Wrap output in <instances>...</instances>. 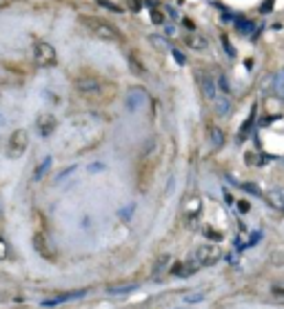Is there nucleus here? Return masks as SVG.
<instances>
[{
  "label": "nucleus",
  "instance_id": "17",
  "mask_svg": "<svg viewBox=\"0 0 284 309\" xmlns=\"http://www.w3.org/2000/svg\"><path fill=\"white\" fill-rule=\"evenodd\" d=\"M253 116H255V105H253V109H251V116L246 118V120H244V125H242V129H240V136H238L240 140H244V136L249 134V127H251V120H253Z\"/></svg>",
  "mask_w": 284,
  "mask_h": 309
},
{
  "label": "nucleus",
  "instance_id": "28",
  "mask_svg": "<svg viewBox=\"0 0 284 309\" xmlns=\"http://www.w3.org/2000/svg\"><path fill=\"white\" fill-rule=\"evenodd\" d=\"M174 58H175V63H178V65L187 63V60H184V56H182V51H178V49H174Z\"/></svg>",
  "mask_w": 284,
  "mask_h": 309
},
{
  "label": "nucleus",
  "instance_id": "6",
  "mask_svg": "<svg viewBox=\"0 0 284 309\" xmlns=\"http://www.w3.org/2000/svg\"><path fill=\"white\" fill-rule=\"evenodd\" d=\"M200 89H202V96L207 100H216L218 98V87H216V78L207 71H200Z\"/></svg>",
  "mask_w": 284,
  "mask_h": 309
},
{
  "label": "nucleus",
  "instance_id": "7",
  "mask_svg": "<svg viewBox=\"0 0 284 309\" xmlns=\"http://www.w3.org/2000/svg\"><path fill=\"white\" fill-rule=\"evenodd\" d=\"M56 125H58V120H56L53 114H40L36 118V129H38L40 136H51L56 131Z\"/></svg>",
  "mask_w": 284,
  "mask_h": 309
},
{
  "label": "nucleus",
  "instance_id": "36",
  "mask_svg": "<svg viewBox=\"0 0 284 309\" xmlns=\"http://www.w3.org/2000/svg\"><path fill=\"white\" fill-rule=\"evenodd\" d=\"M0 125H2V116H0Z\"/></svg>",
  "mask_w": 284,
  "mask_h": 309
},
{
  "label": "nucleus",
  "instance_id": "26",
  "mask_svg": "<svg viewBox=\"0 0 284 309\" xmlns=\"http://www.w3.org/2000/svg\"><path fill=\"white\" fill-rule=\"evenodd\" d=\"M242 189H246V191H251L253 196H262V191L258 187H253V183H246V185H242Z\"/></svg>",
  "mask_w": 284,
  "mask_h": 309
},
{
  "label": "nucleus",
  "instance_id": "5",
  "mask_svg": "<svg viewBox=\"0 0 284 309\" xmlns=\"http://www.w3.org/2000/svg\"><path fill=\"white\" fill-rule=\"evenodd\" d=\"M145 100H147V92L142 87H133V89H129V94H127V100H125V107L129 111H138L140 107L145 105Z\"/></svg>",
  "mask_w": 284,
  "mask_h": 309
},
{
  "label": "nucleus",
  "instance_id": "2",
  "mask_svg": "<svg viewBox=\"0 0 284 309\" xmlns=\"http://www.w3.org/2000/svg\"><path fill=\"white\" fill-rule=\"evenodd\" d=\"M27 147H29V134L24 129H16L11 131L9 140H7V156L9 158H20V156L27 151Z\"/></svg>",
  "mask_w": 284,
  "mask_h": 309
},
{
  "label": "nucleus",
  "instance_id": "21",
  "mask_svg": "<svg viewBox=\"0 0 284 309\" xmlns=\"http://www.w3.org/2000/svg\"><path fill=\"white\" fill-rule=\"evenodd\" d=\"M238 31H240V34H251V31H253V23H251V20H240Z\"/></svg>",
  "mask_w": 284,
  "mask_h": 309
},
{
  "label": "nucleus",
  "instance_id": "27",
  "mask_svg": "<svg viewBox=\"0 0 284 309\" xmlns=\"http://www.w3.org/2000/svg\"><path fill=\"white\" fill-rule=\"evenodd\" d=\"M129 65H131V69H133V71H135V73H142V71H145V67H140V65H138V60H135V58H133V56H131Z\"/></svg>",
  "mask_w": 284,
  "mask_h": 309
},
{
  "label": "nucleus",
  "instance_id": "10",
  "mask_svg": "<svg viewBox=\"0 0 284 309\" xmlns=\"http://www.w3.org/2000/svg\"><path fill=\"white\" fill-rule=\"evenodd\" d=\"M76 87L80 89L82 94H96L98 89H100V82H98L96 78H80V80L76 82Z\"/></svg>",
  "mask_w": 284,
  "mask_h": 309
},
{
  "label": "nucleus",
  "instance_id": "20",
  "mask_svg": "<svg viewBox=\"0 0 284 309\" xmlns=\"http://www.w3.org/2000/svg\"><path fill=\"white\" fill-rule=\"evenodd\" d=\"M273 87H275V94H278L280 98H284V76H282V73H280V76L275 78Z\"/></svg>",
  "mask_w": 284,
  "mask_h": 309
},
{
  "label": "nucleus",
  "instance_id": "11",
  "mask_svg": "<svg viewBox=\"0 0 284 309\" xmlns=\"http://www.w3.org/2000/svg\"><path fill=\"white\" fill-rule=\"evenodd\" d=\"M187 45L191 49H196V51H204L209 47V40L202 34H191V36H187Z\"/></svg>",
  "mask_w": 284,
  "mask_h": 309
},
{
  "label": "nucleus",
  "instance_id": "23",
  "mask_svg": "<svg viewBox=\"0 0 284 309\" xmlns=\"http://www.w3.org/2000/svg\"><path fill=\"white\" fill-rule=\"evenodd\" d=\"M151 43H153V47H160V49H167L169 45H167V40L162 38V36H151Z\"/></svg>",
  "mask_w": 284,
  "mask_h": 309
},
{
  "label": "nucleus",
  "instance_id": "12",
  "mask_svg": "<svg viewBox=\"0 0 284 309\" xmlns=\"http://www.w3.org/2000/svg\"><path fill=\"white\" fill-rule=\"evenodd\" d=\"M209 140H211L213 149H222L224 147V134L220 127H209Z\"/></svg>",
  "mask_w": 284,
  "mask_h": 309
},
{
  "label": "nucleus",
  "instance_id": "34",
  "mask_svg": "<svg viewBox=\"0 0 284 309\" xmlns=\"http://www.w3.org/2000/svg\"><path fill=\"white\" fill-rule=\"evenodd\" d=\"M238 207H240V212H249V209H251V205L246 203V200H240V205H238Z\"/></svg>",
  "mask_w": 284,
  "mask_h": 309
},
{
  "label": "nucleus",
  "instance_id": "25",
  "mask_svg": "<svg viewBox=\"0 0 284 309\" xmlns=\"http://www.w3.org/2000/svg\"><path fill=\"white\" fill-rule=\"evenodd\" d=\"M222 43H224V49H226V53H229V56H231V58H233V56H236V49L231 47V43H229V38H226L224 34H222Z\"/></svg>",
  "mask_w": 284,
  "mask_h": 309
},
{
  "label": "nucleus",
  "instance_id": "8",
  "mask_svg": "<svg viewBox=\"0 0 284 309\" xmlns=\"http://www.w3.org/2000/svg\"><path fill=\"white\" fill-rule=\"evenodd\" d=\"M197 269H200V267H197V262L193 261V258H189V261L178 262V265L171 267V274H174V276H180V278H189V276L196 274Z\"/></svg>",
  "mask_w": 284,
  "mask_h": 309
},
{
  "label": "nucleus",
  "instance_id": "3",
  "mask_svg": "<svg viewBox=\"0 0 284 309\" xmlns=\"http://www.w3.org/2000/svg\"><path fill=\"white\" fill-rule=\"evenodd\" d=\"M220 258H222V251L216 245H202V247H197L196 254H193V261L197 262V267H211Z\"/></svg>",
  "mask_w": 284,
  "mask_h": 309
},
{
  "label": "nucleus",
  "instance_id": "29",
  "mask_svg": "<svg viewBox=\"0 0 284 309\" xmlns=\"http://www.w3.org/2000/svg\"><path fill=\"white\" fill-rule=\"evenodd\" d=\"M105 169V165L102 163H93V165H89V171H91V174H96V171H102Z\"/></svg>",
  "mask_w": 284,
  "mask_h": 309
},
{
  "label": "nucleus",
  "instance_id": "19",
  "mask_svg": "<svg viewBox=\"0 0 284 309\" xmlns=\"http://www.w3.org/2000/svg\"><path fill=\"white\" fill-rule=\"evenodd\" d=\"M244 160L249 165H255V167H260L262 163H264V156H260V154H246L244 156Z\"/></svg>",
  "mask_w": 284,
  "mask_h": 309
},
{
  "label": "nucleus",
  "instance_id": "30",
  "mask_svg": "<svg viewBox=\"0 0 284 309\" xmlns=\"http://www.w3.org/2000/svg\"><path fill=\"white\" fill-rule=\"evenodd\" d=\"M207 236H211V240H222V234L213 232V229H207Z\"/></svg>",
  "mask_w": 284,
  "mask_h": 309
},
{
  "label": "nucleus",
  "instance_id": "31",
  "mask_svg": "<svg viewBox=\"0 0 284 309\" xmlns=\"http://www.w3.org/2000/svg\"><path fill=\"white\" fill-rule=\"evenodd\" d=\"M271 5H273V0H266L264 5H262V7H260V11H262V14H269V11H271V9H273V7H271Z\"/></svg>",
  "mask_w": 284,
  "mask_h": 309
},
{
  "label": "nucleus",
  "instance_id": "13",
  "mask_svg": "<svg viewBox=\"0 0 284 309\" xmlns=\"http://www.w3.org/2000/svg\"><path fill=\"white\" fill-rule=\"evenodd\" d=\"M85 291H73V294H65V296H56V298H47L43 300V305H58V303H67V300H73V298H82Z\"/></svg>",
  "mask_w": 284,
  "mask_h": 309
},
{
  "label": "nucleus",
  "instance_id": "4",
  "mask_svg": "<svg viewBox=\"0 0 284 309\" xmlns=\"http://www.w3.org/2000/svg\"><path fill=\"white\" fill-rule=\"evenodd\" d=\"M34 60L40 67H51L56 65V49L44 40H36L34 43Z\"/></svg>",
  "mask_w": 284,
  "mask_h": 309
},
{
  "label": "nucleus",
  "instance_id": "15",
  "mask_svg": "<svg viewBox=\"0 0 284 309\" xmlns=\"http://www.w3.org/2000/svg\"><path fill=\"white\" fill-rule=\"evenodd\" d=\"M213 105H216V109H218V114L220 116H226L229 114V109H231V100L226 96H218L216 100H213Z\"/></svg>",
  "mask_w": 284,
  "mask_h": 309
},
{
  "label": "nucleus",
  "instance_id": "35",
  "mask_svg": "<svg viewBox=\"0 0 284 309\" xmlns=\"http://www.w3.org/2000/svg\"><path fill=\"white\" fill-rule=\"evenodd\" d=\"M167 14L171 16V18H178V14H175V9H174L171 5H167Z\"/></svg>",
  "mask_w": 284,
  "mask_h": 309
},
{
  "label": "nucleus",
  "instance_id": "18",
  "mask_svg": "<svg viewBox=\"0 0 284 309\" xmlns=\"http://www.w3.org/2000/svg\"><path fill=\"white\" fill-rule=\"evenodd\" d=\"M9 254H11L9 242H7L5 238L0 236V261H7V258H9Z\"/></svg>",
  "mask_w": 284,
  "mask_h": 309
},
{
  "label": "nucleus",
  "instance_id": "24",
  "mask_svg": "<svg viewBox=\"0 0 284 309\" xmlns=\"http://www.w3.org/2000/svg\"><path fill=\"white\" fill-rule=\"evenodd\" d=\"M204 291H200V294H187L184 296V300H187V303H200V300H204Z\"/></svg>",
  "mask_w": 284,
  "mask_h": 309
},
{
  "label": "nucleus",
  "instance_id": "14",
  "mask_svg": "<svg viewBox=\"0 0 284 309\" xmlns=\"http://www.w3.org/2000/svg\"><path fill=\"white\" fill-rule=\"evenodd\" d=\"M133 289H138V283H125V285H111V287H107V291L109 294H129V291H133Z\"/></svg>",
  "mask_w": 284,
  "mask_h": 309
},
{
  "label": "nucleus",
  "instance_id": "22",
  "mask_svg": "<svg viewBox=\"0 0 284 309\" xmlns=\"http://www.w3.org/2000/svg\"><path fill=\"white\" fill-rule=\"evenodd\" d=\"M151 20H153L155 24H162L164 23V14H162V11H158L155 7H151Z\"/></svg>",
  "mask_w": 284,
  "mask_h": 309
},
{
  "label": "nucleus",
  "instance_id": "37",
  "mask_svg": "<svg viewBox=\"0 0 284 309\" xmlns=\"http://www.w3.org/2000/svg\"><path fill=\"white\" fill-rule=\"evenodd\" d=\"M178 309H187V307H178Z\"/></svg>",
  "mask_w": 284,
  "mask_h": 309
},
{
  "label": "nucleus",
  "instance_id": "32",
  "mask_svg": "<svg viewBox=\"0 0 284 309\" xmlns=\"http://www.w3.org/2000/svg\"><path fill=\"white\" fill-rule=\"evenodd\" d=\"M273 296H284V285H273Z\"/></svg>",
  "mask_w": 284,
  "mask_h": 309
},
{
  "label": "nucleus",
  "instance_id": "16",
  "mask_svg": "<svg viewBox=\"0 0 284 309\" xmlns=\"http://www.w3.org/2000/svg\"><path fill=\"white\" fill-rule=\"evenodd\" d=\"M49 165H51V158H49V156H47V158H44L43 163L38 165V169H36V174H34V178H36V180H38V178H43V174H47Z\"/></svg>",
  "mask_w": 284,
  "mask_h": 309
},
{
  "label": "nucleus",
  "instance_id": "1",
  "mask_svg": "<svg viewBox=\"0 0 284 309\" xmlns=\"http://www.w3.org/2000/svg\"><path fill=\"white\" fill-rule=\"evenodd\" d=\"M87 24H89V29H91L100 40H107V43H122V34L111 23H105V20H98V18H87Z\"/></svg>",
  "mask_w": 284,
  "mask_h": 309
},
{
  "label": "nucleus",
  "instance_id": "9",
  "mask_svg": "<svg viewBox=\"0 0 284 309\" xmlns=\"http://www.w3.org/2000/svg\"><path fill=\"white\" fill-rule=\"evenodd\" d=\"M266 203L273 209H284V189H269L266 191Z\"/></svg>",
  "mask_w": 284,
  "mask_h": 309
},
{
  "label": "nucleus",
  "instance_id": "33",
  "mask_svg": "<svg viewBox=\"0 0 284 309\" xmlns=\"http://www.w3.org/2000/svg\"><path fill=\"white\" fill-rule=\"evenodd\" d=\"M218 82H220V87L224 89V92H229V85H226V78H224V76H220V78H218Z\"/></svg>",
  "mask_w": 284,
  "mask_h": 309
}]
</instances>
